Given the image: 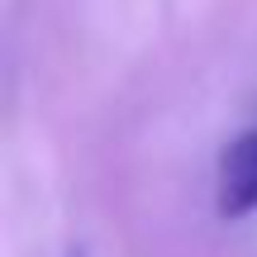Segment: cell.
<instances>
[{"label": "cell", "mask_w": 257, "mask_h": 257, "mask_svg": "<svg viewBox=\"0 0 257 257\" xmlns=\"http://www.w3.org/2000/svg\"><path fill=\"white\" fill-rule=\"evenodd\" d=\"M224 219H243L257 214V128L238 134L219 157V186H214Z\"/></svg>", "instance_id": "6da1fadb"}]
</instances>
